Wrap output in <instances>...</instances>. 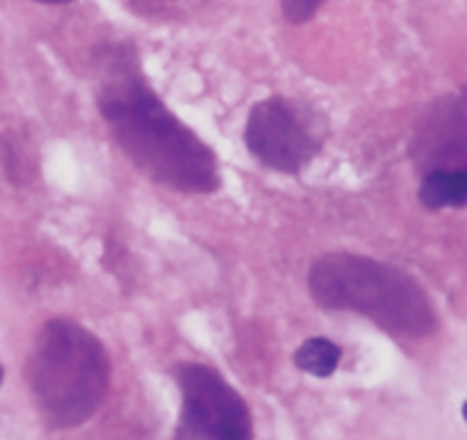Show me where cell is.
Masks as SVG:
<instances>
[{
	"mask_svg": "<svg viewBox=\"0 0 467 440\" xmlns=\"http://www.w3.org/2000/svg\"><path fill=\"white\" fill-rule=\"evenodd\" d=\"M99 110L123 153L155 183L185 194L219 190L217 153L164 105L140 68L121 55L100 78Z\"/></svg>",
	"mask_w": 467,
	"mask_h": 440,
	"instance_id": "6da1fadb",
	"label": "cell"
},
{
	"mask_svg": "<svg viewBox=\"0 0 467 440\" xmlns=\"http://www.w3.org/2000/svg\"><path fill=\"white\" fill-rule=\"evenodd\" d=\"M308 288L322 309L358 313L395 338H422L436 329V313L422 288L401 269L368 256H322L310 269Z\"/></svg>",
	"mask_w": 467,
	"mask_h": 440,
	"instance_id": "7a4b0ae2",
	"label": "cell"
},
{
	"mask_svg": "<svg viewBox=\"0 0 467 440\" xmlns=\"http://www.w3.org/2000/svg\"><path fill=\"white\" fill-rule=\"evenodd\" d=\"M27 377L44 418L76 427L94 415L109 386V356L103 342L73 320H50L36 333Z\"/></svg>",
	"mask_w": 467,
	"mask_h": 440,
	"instance_id": "3957f363",
	"label": "cell"
},
{
	"mask_svg": "<svg viewBox=\"0 0 467 440\" xmlns=\"http://www.w3.org/2000/svg\"><path fill=\"white\" fill-rule=\"evenodd\" d=\"M173 377L182 393L173 440H251L249 406L217 370L181 363L173 368Z\"/></svg>",
	"mask_w": 467,
	"mask_h": 440,
	"instance_id": "277c9868",
	"label": "cell"
},
{
	"mask_svg": "<svg viewBox=\"0 0 467 440\" xmlns=\"http://www.w3.org/2000/svg\"><path fill=\"white\" fill-rule=\"evenodd\" d=\"M244 141L258 162L281 173H299L322 151V141L310 131L304 114L281 96L251 108Z\"/></svg>",
	"mask_w": 467,
	"mask_h": 440,
	"instance_id": "5b68a950",
	"label": "cell"
},
{
	"mask_svg": "<svg viewBox=\"0 0 467 440\" xmlns=\"http://www.w3.org/2000/svg\"><path fill=\"white\" fill-rule=\"evenodd\" d=\"M424 208H461L467 204V169H433L420 185Z\"/></svg>",
	"mask_w": 467,
	"mask_h": 440,
	"instance_id": "8992f818",
	"label": "cell"
},
{
	"mask_svg": "<svg viewBox=\"0 0 467 440\" xmlns=\"http://www.w3.org/2000/svg\"><path fill=\"white\" fill-rule=\"evenodd\" d=\"M342 359V350L328 338H308L295 351V365L306 374L327 379L337 370Z\"/></svg>",
	"mask_w": 467,
	"mask_h": 440,
	"instance_id": "52a82bcc",
	"label": "cell"
},
{
	"mask_svg": "<svg viewBox=\"0 0 467 440\" xmlns=\"http://www.w3.org/2000/svg\"><path fill=\"white\" fill-rule=\"evenodd\" d=\"M324 0H281L283 5V16L292 26H301V23L310 21L317 14L319 5Z\"/></svg>",
	"mask_w": 467,
	"mask_h": 440,
	"instance_id": "ba28073f",
	"label": "cell"
},
{
	"mask_svg": "<svg viewBox=\"0 0 467 440\" xmlns=\"http://www.w3.org/2000/svg\"><path fill=\"white\" fill-rule=\"evenodd\" d=\"M41 3H68V0H41Z\"/></svg>",
	"mask_w": 467,
	"mask_h": 440,
	"instance_id": "9c48e42d",
	"label": "cell"
},
{
	"mask_svg": "<svg viewBox=\"0 0 467 440\" xmlns=\"http://www.w3.org/2000/svg\"><path fill=\"white\" fill-rule=\"evenodd\" d=\"M463 418H465V423H467V402L463 404Z\"/></svg>",
	"mask_w": 467,
	"mask_h": 440,
	"instance_id": "30bf717a",
	"label": "cell"
},
{
	"mask_svg": "<svg viewBox=\"0 0 467 440\" xmlns=\"http://www.w3.org/2000/svg\"><path fill=\"white\" fill-rule=\"evenodd\" d=\"M3 377H5V372H3V368H0V383H3Z\"/></svg>",
	"mask_w": 467,
	"mask_h": 440,
	"instance_id": "8fae6325",
	"label": "cell"
}]
</instances>
